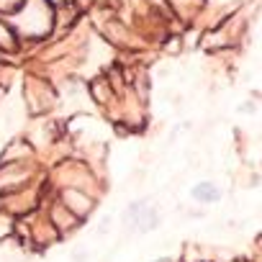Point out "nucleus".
Wrapping results in <instances>:
<instances>
[{
    "instance_id": "nucleus-1",
    "label": "nucleus",
    "mask_w": 262,
    "mask_h": 262,
    "mask_svg": "<svg viewBox=\"0 0 262 262\" xmlns=\"http://www.w3.org/2000/svg\"><path fill=\"white\" fill-rule=\"evenodd\" d=\"M193 198H195V201H203V203H213V201L221 198V193H219L216 185L203 183V185H195V188H193Z\"/></svg>"
}]
</instances>
